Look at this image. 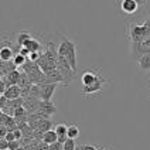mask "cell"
<instances>
[{
    "label": "cell",
    "instance_id": "6da1fadb",
    "mask_svg": "<svg viewBox=\"0 0 150 150\" xmlns=\"http://www.w3.org/2000/svg\"><path fill=\"white\" fill-rule=\"evenodd\" d=\"M58 55L65 57V58L69 61L72 69L76 72V69H78V65H76V47H75L74 42L71 41L69 38H67V37H62V40L59 42Z\"/></svg>",
    "mask_w": 150,
    "mask_h": 150
},
{
    "label": "cell",
    "instance_id": "7a4b0ae2",
    "mask_svg": "<svg viewBox=\"0 0 150 150\" xmlns=\"http://www.w3.org/2000/svg\"><path fill=\"white\" fill-rule=\"evenodd\" d=\"M127 37L130 42H139L150 37V34L143 23H130L127 27Z\"/></svg>",
    "mask_w": 150,
    "mask_h": 150
},
{
    "label": "cell",
    "instance_id": "3957f363",
    "mask_svg": "<svg viewBox=\"0 0 150 150\" xmlns=\"http://www.w3.org/2000/svg\"><path fill=\"white\" fill-rule=\"evenodd\" d=\"M130 52H132V57L136 59H139L144 54H149L150 52V37H147L143 41H139V42H130Z\"/></svg>",
    "mask_w": 150,
    "mask_h": 150
},
{
    "label": "cell",
    "instance_id": "277c9868",
    "mask_svg": "<svg viewBox=\"0 0 150 150\" xmlns=\"http://www.w3.org/2000/svg\"><path fill=\"white\" fill-rule=\"evenodd\" d=\"M105 83H106V79L100 75L99 78H98L95 82H92L89 86L81 88V95H82V96H86V95H92V93H100L102 89H103V86H105Z\"/></svg>",
    "mask_w": 150,
    "mask_h": 150
},
{
    "label": "cell",
    "instance_id": "5b68a950",
    "mask_svg": "<svg viewBox=\"0 0 150 150\" xmlns=\"http://www.w3.org/2000/svg\"><path fill=\"white\" fill-rule=\"evenodd\" d=\"M100 76V72L95 68H86L81 75V88L89 86L92 82H95Z\"/></svg>",
    "mask_w": 150,
    "mask_h": 150
},
{
    "label": "cell",
    "instance_id": "8992f818",
    "mask_svg": "<svg viewBox=\"0 0 150 150\" xmlns=\"http://www.w3.org/2000/svg\"><path fill=\"white\" fill-rule=\"evenodd\" d=\"M119 7H120V11L125 13L126 16H133V14H136L139 11L140 6L134 0H120V6Z\"/></svg>",
    "mask_w": 150,
    "mask_h": 150
},
{
    "label": "cell",
    "instance_id": "52a82bcc",
    "mask_svg": "<svg viewBox=\"0 0 150 150\" xmlns=\"http://www.w3.org/2000/svg\"><path fill=\"white\" fill-rule=\"evenodd\" d=\"M58 86L57 82H45V83H40V88H41V100H51L55 88Z\"/></svg>",
    "mask_w": 150,
    "mask_h": 150
},
{
    "label": "cell",
    "instance_id": "ba28073f",
    "mask_svg": "<svg viewBox=\"0 0 150 150\" xmlns=\"http://www.w3.org/2000/svg\"><path fill=\"white\" fill-rule=\"evenodd\" d=\"M38 110L42 112V113H45V115H48V116H51V115L57 113L58 109H57V106L51 100H40V108H38Z\"/></svg>",
    "mask_w": 150,
    "mask_h": 150
},
{
    "label": "cell",
    "instance_id": "9c48e42d",
    "mask_svg": "<svg viewBox=\"0 0 150 150\" xmlns=\"http://www.w3.org/2000/svg\"><path fill=\"white\" fill-rule=\"evenodd\" d=\"M44 74L47 75V78L50 79V82H64L65 85V78H64V75L61 74V71H59L58 68H52L50 71H47V72H44Z\"/></svg>",
    "mask_w": 150,
    "mask_h": 150
},
{
    "label": "cell",
    "instance_id": "30bf717a",
    "mask_svg": "<svg viewBox=\"0 0 150 150\" xmlns=\"http://www.w3.org/2000/svg\"><path fill=\"white\" fill-rule=\"evenodd\" d=\"M8 100L11 99H17V98H20L21 96V88L18 86V85H10L6 88V91L3 93Z\"/></svg>",
    "mask_w": 150,
    "mask_h": 150
},
{
    "label": "cell",
    "instance_id": "8fae6325",
    "mask_svg": "<svg viewBox=\"0 0 150 150\" xmlns=\"http://www.w3.org/2000/svg\"><path fill=\"white\" fill-rule=\"evenodd\" d=\"M20 75H21V71H17V69L8 72L7 75H4V76H3V81L6 83V86L17 85V83H18V79H20Z\"/></svg>",
    "mask_w": 150,
    "mask_h": 150
},
{
    "label": "cell",
    "instance_id": "7c38bea8",
    "mask_svg": "<svg viewBox=\"0 0 150 150\" xmlns=\"http://www.w3.org/2000/svg\"><path fill=\"white\" fill-rule=\"evenodd\" d=\"M1 76H4V75H7L8 72H11V71H14L17 69V65L14 64V61L11 59V61H1Z\"/></svg>",
    "mask_w": 150,
    "mask_h": 150
},
{
    "label": "cell",
    "instance_id": "4fadbf2b",
    "mask_svg": "<svg viewBox=\"0 0 150 150\" xmlns=\"http://www.w3.org/2000/svg\"><path fill=\"white\" fill-rule=\"evenodd\" d=\"M0 58L1 61H11L14 58V51L11 47H1L0 50Z\"/></svg>",
    "mask_w": 150,
    "mask_h": 150
},
{
    "label": "cell",
    "instance_id": "5bb4252c",
    "mask_svg": "<svg viewBox=\"0 0 150 150\" xmlns=\"http://www.w3.org/2000/svg\"><path fill=\"white\" fill-rule=\"evenodd\" d=\"M23 47H27L30 51H40V52H41V50H42L41 42L38 41V40H35L34 37H31L28 41H25V44Z\"/></svg>",
    "mask_w": 150,
    "mask_h": 150
},
{
    "label": "cell",
    "instance_id": "9a60e30c",
    "mask_svg": "<svg viewBox=\"0 0 150 150\" xmlns=\"http://www.w3.org/2000/svg\"><path fill=\"white\" fill-rule=\"evenodd\" d=\"M137 65L143 71H150V52L142 55L140 58L137 59Z\"/></svg>",
    "mask_w": 150,
    "mask_h": 150
},
{
    "label": "cell",
    "instance_id": "2e32d148",
    "mask_svg": "<svg viewBox=\"0 0 150 150\" xmlns=\"http://www.w3.org/2000/svg\"><path fill=\"white\" fill-rule=\"evenodd\" d=\"M51 126L52 125V122H51V119H45V117H42L38 120V123L35 126V129H38V130H41V132H47V130H51Z\"/></svg>",
    "mask_w": 150,
    "mask_h": 150
},
{
    "label": "cell",
    "instance_id": "e0dca14e",
    "mask_svg": "<svg viewBox=\"0 0 150 150\" xmlns=\"http://www.w3.org/2000/svg\"><path fill=\"white\" fill-rule=\"evenodd\" d=\"M42 142L48 143V144H52V143L58 142V134L55 130H47L45 133H44V137H42Z\"/></svg>",
    "mask_w": 150,
    "mask_h": 150
},
{
    "label": "cell",
    "instance_id": "ac0fdd59",
    "mask_svg": "<svg viewBox=\"0 0 150 150\" xmlns=\"http://www.w3.org/2000/svg\"><path fill=\"white\" fill-rule=\"evenodd\" d=\"M31 37H33V35L28 33V31H20V33L17 34V40H16L17 45H18V47H23L25 44V41H28Z\"/></svg>",
    "mask_w": 150,
    "mask_h": 150
},
{
    "label": "cell",
    "instance_id": "d6986e66",
    "mask_svg": "<svg viewBox=\"0 0 150 150\" xmlns=\"http://www.w3.org/2000/svg\"><path fill=\"white\" fill-rule=\"evenodd\" d=\"M79 136V127L76 123H72V125L68 126V137L69 139H76Z\"/></svg>",
    "mask_w": 150,
    "mask_h": 150
},
{
    "label": "cell",
    "instance_id": "ffe728a7",
    "mask_svg": "<svg viewBox=\"0 0 150 150\" xmlns=\"http://www.w3.org/2000/svg\"><path fill=\"white\" fill-rule=\"evenodd\" d=\"M68 126L69 125H65V123H58V125H55V132L58 136H68Z\"/></svg>",
    "mask_w": 150,
    "mask_h": 150
},
{
    "label": "cell",
    "instance_id": "44dd1931",
    "mask_svg": "<svg viewBox=\"0 0 150 150\" xmlns=\"http://www.w3.org/2000/svg\"><path fill=\"white\" fill-rule=\"evenodd\" d=\"M13 61H14V64L17 65V68H21V67H23V65L25 64V61H27V57L21 55V54L18 52V54H16V55H14Z\"/></svg>",
    "mask_w": 150,
    "mask_h": 150
},
{
    "label": "cell",
    "instance_id": "7402d4cb",
    "mask_svg": "<svg viewBox=\"0 0 150 150\" xmlns=\"http://www.w3.org/2000/svg\"><path fill=\"white\" fill-rule=\"evenodd\" d=\"M62 150H76V143H75V139H69L64 143V149Z\"/></svg>",
    "mask_w": 150,
    "mask_h": 150
},
{
    "label": "cell",
    "instance_id": "603a6c76",
    "mask_svg": "<svg viewBox=\"0 0 150 150\" xmlns=\"http://www.w3.org/2000/svg\"><path fill=\"white\" fill-rule=\"evenodd\" d=\"M76 150H100V147L93 146V144H78Z\"/></svg>",
    "mask_w": 150,
    "mask_h": 150
},
{
    "label": "cell",
    "instance_id": "cb8c5ba5",
    "mask_svg": "<svg viewBox=\"0 0 150 150\" xmlns=\"http://www.w3.org/2000/svg\"><path fill=\"white\" fill-rule=\"evenodd\" d=\"M8 140L6 137H0V150H6L8 149Z\"/></svg>",
    "mask_w": 150,
    "mask_h": 150
},
{
    "label": "cell",
    "instance_id": "d4e9b609",
    "mask_svg": "<svg viewBox=\"0 0 150 150\" xmlns=\"http://www.w3.org/2000/svg\"><path fill=\"white\" fill-rule=\"evenodd\" d=\"M20 146H21L20 140H13V142L8 143V149H10V150H16V149H18Z\"/></svg>",
    "mask_w": 150,
    "mask_h": 150
},
{
    "label": "cell",
    "instance_id": "484cf974",
    "mask_svg": "<svg viewBox=\"0 0 150 150\" xmlns=\"http://www.w3.org/2000/svg\"><path fill=\"white\" fill-rule=\"evenodd\" d=\"M62 149H64V144L61 142H55L50 144V150H62Z\"/></svg>",
    "mask_w": 150,
    "mask_h": 150
},
{
    "label": "cell",
    "instance_id": "4316f807",
    "mask_svg": "<svg viewBox=\"0 0 150 150\" xmlns=\"http://www.w3.org/2000/svg\"><path fill=\"white\" fill-rule=\"evenodd\" d=\"M8 133V127L6 125L0 126V137H6V134Z\"/></svg>",
    "mask_w": 150,
    "mask_h": 150
},
{
    "label": "cell",
    "instance_id": "83f0119b",
    "mask_svg": "<svg viewBox=\"0 0 150 150\" xmlns=\"http://www.w3.org/2000/svg\"><path fill=\"white\" fill-rule=\"evenodd\" d=\"M18 52H20V54H21V55H24V57H28V55H30V52H31V51L28 50V48H27V47H20V50H18Z\"/></svg>",
    "mask_w": 150,
    "mask_h": 150
},
{
    "label": "cell",
    "instance_id": "f1b7e54d",
    "mask_svg": "<svg viewBox=\"0 0 150 150\" xmlns=\"http://www.w3.org/2000/svg\"><path fill=\"white\" fill-rule=\"evenodd\" d=\"M6 139H7L8 142H13V140H17L16 136H14V132H8L7 134H6Z\"/></svg>",
    "mask_w": 150,
    "mask_h": 150
},
{
    "label": "cell",
    "instance_id": "f546056e",
    "mask_svg": "<svg viewBox=\"0 0 150 150\" xmlns=\"http://www.w3.org/2000/svg\"><path fill=\"white\" fill-rule=\"evenodd\" d=\"M143 24H144V27L147 28V31H149V34H150V17L149 18H146V20L143 21Z\"/></svg>",
    "mask_w": 150,
    "mask_h": 150
},
{
    "label": "cell",
    "instance_id": "4dcf8cb0",
    "mask_svg": "<svg viewBox=\"0 0 150 150\" xmlns=\"http://www.w3.org/2000/svg\"><path fill=\"white\" fill-rule=\"evenodd\" d=\"M134 1H137V3H139V6H140V7H143V6H144V4H146V0H134Z\"/></svg>",
    "mask_w": 150,
    "mask_h": 150
},
{
    "label": "cell",
    "instance_id": "1f68e13d",
    "mask_svg": "<svg viewBox=\"0 0 150 150\" xmlns=\"http://www.w3.org/2000/svg\"><path fill=\"white\" fill-rule=\"evenodd\" d=\"M100 150H112L110 147H105V149H100Z\"/></svg>",
    "mask_w": 150,
    "mask_h": 150
},
{
    "label": "cell",
    "instance_id": "d6a6232c",
    "mask_svg": "<svg viewBox=\"0 0 150 150\" xmlns=\"http://www.w3.org/2000/svg\"><path fill=\"white\" fill-rule=\"evenodd\" d=\"M33 150H38V149H37V147H34V149Z\"/></svg>",
    "mask_w": 150,
    "mask_h": 150
}]
</instances>
